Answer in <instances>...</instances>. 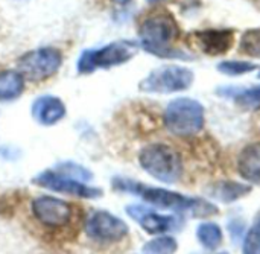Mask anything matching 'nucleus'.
Listing matches in <instances>:
<instances>
[{
    "label": "nucleus",
    "instance_id": "obj_25",
    "mask_svg": "<svg viewBox=\"0 0 260 254\" xmlns=\"http://www.w3.org/2000/svg\"><path fill=\"white\" fill-rule=\"evenodd\" d=\"M149 3H157V2H161V0H148Z\"/></svg>",
    "mask_w": 260,
    "mask_h": 254
},
{
    "label": "nucleus",
    "instance_id": "obj_15",
    "mask_svg": "<svg viewBox=\"0 0 260 254\" xmlns=\"http://www.w3.org/2000/svg\"><path fill=\"white\" fill-rule=\"evenodd\" d=\"M26 78L18 70H2L0 72V102L17 101L23 93Z\"/></svg>",
    "mask_w": 260,
    "mask_h": 254
},
{
    "label": "nucleus",
    "instance_id": "obj_14",
    "mask_svg": "<svg viewBox=\"0 0 260 254\" xmlns=\"http://www.w3.org/2000/svg\"><path fill=\"white\" fill-rule=\"evenodd\" d=\"M238 171L244 180L260 184V143L245 146L238 157Z\"/></svg>",
    "mask_w": 260,
    "mask_h": 254
},
{
    "label": "nucleus",
    "instance_id": "obj_26",
    "mask_svg": "<svg viewBox=\"0 0 260 254\" xmlns=\"http://www.w3.org/2000/svg\"><path fill=\"white\" fill-rule=\"evenodd\" d=\"M219 254H229V253H219Z\"/></svg>",
    "mask_w": 260,
    "mask_h": 254
},
{
    "label": "nucleus",
    "instance_id": "obj_21",
    "mask_svg": "<svg viewBox=\"0 0 260 254\" xmlns=\"http://www.w3.org/2000/svg\"><path fill=\"white\" fill-rule=\"evenodd\" d=\"M56 169L61 171V172H66V174H69V175H72V177H75V178H78L81 181H85V183H88L93 178V174L87 168H84V166H81V165H78L75 162L58 163Z\"/></svg>",
    "mask_w": 260,
    "mask_h": 254
},
{
    "label": "nucleus",
    "instance_id": "obj_19",
    "mask_svg": "<svg viewBox=\"0 0 260 254\" xmlns=\"http://www.w3.org/2000/svg\"><path fill=\"white\" fill-rule=\"evenodd\" d=\"M239 49L242 53H245L248 56L260 58V29L247 30L241 38Z\"/></svg>",
    "mask_w": 260,
    "mask_h": 254
},
{
    "label": "nucleus",
    "instance_id": "obj_23",
    "mask_svg": "<svg viewBox=\"0 0 260 254\" xmlns=\"http://www.w3.org/2000/svg\"><path fill=\"white\" fill-rule=\"evenodd\" d=\"M233 98L244 105H257L260 104V85L250 88H238L233 93Z\"/></svg>",
    "mask_w": 260,
    "mask_h": 254
},
{
    "label": "nucleus",
    "instance_id": "obj_10",
    "mask_svg": "<svg viewBox=\"0 0 260 254\" xmlns=\"http://www.w3.org/2000/svg\"><path fill=\"white\" fill-rule=\"evenodd\" d=\"M30 212L34 218L47 229L67 227L73 219V206L66 200L41 195L32 200Z\"/></svg>",
    "mask_w": 260,
    "mask_h": 254
},
{
    "label": "nucleus",
    "instance_id": "obj_24",
    "mask_svg": "<svg viewBox=\"0 0 260 254\" xmlns=\"http://www.w3.org/2000/svg\"><path fill=\"white\" fill-rule=\"evenodd\" d=\"M111 2H114L116 5H126V3H129L131 0H111Z\"/></svg>",
    "mask_w": 260,
    "mask_h": 254
},
{
    "label": "nucleus",
    "instance_id": "obj_11",
    "mask_svg": "<svg viewBox=\"0 0 260 254\" xmlns=\"http://www.w3.org/2000/svg\"><path fill=\"white\" fill-rule=\"evenodd\" d=\"M125 212L149 235H163L180 227V219L177 216L161 215L140 204H129L126 206Z\"/></svg>",
    "mask_w": 260,
    "mask_h": 254
},
{
    "label": "nucleus",
    "instance_id": "obj_2",
    "mask_svg": "<svg viewBox=\"0 0 260 254\" xmlns=\"http://www.w3.org/2000/svg\"><path fill=\"white\" fill-rule=\"evenodd\" d=\"M140 46L160 58H178V59H187L189 55L183 53L181 50L174 49L171 44L178 37V24L175 18L171 14H155L148 17L140 29Z\"/></svg>",
    "mask_w": 260,
    "mask_h": 254
},
{
    "label": "nucleus",
    "instance_id": "obj_12",
    "mask_svg": "<svg viewBox=\"0 0 260 254\" xmlns=\"http://www.w3.org/2000/svg\"><path fill=\"white\" fill-rule=\"evenodd\" d=\"M66 114L67 107L64 101L53 94L38 96L30 105V116L41 126H53L59 123Z\"/></svg>",
    "mask_w": 260,
    "mask_h": 254
},
{
    "label": "nucleus",
    "instance_id": "obj_9",
    "mask_svg": "<svg viewBox=\"0 0 260 254\" xmlns=\"http://www.w3.org/2000/svg\"><path fill=\"white\" fill-rule=\"evenodd\" d=\"M84 230L87 238H90L96 244H117L123 241L128 233V224L107 210H94L91 212L84 224Z\"/></svg>",
    "mask_w": 260,
    "mask_h": 254
},
{
    "label": "nucleus",
    "instance_id": "obj_13",
    "mask_svg": "<svg viewBox=\"0 0 260 254\" xmlns=\"http://www.w3.org/2000/svg\"><path fill=\"white\" fill-rule=\"evenodd\" d=\"M235 41V35L230 29H209L195 34L197 46L207 55L225 53Z\"/></svg>",
    "mask_w": 260,
    "mask_h": 254
},
{
    "label": "nucleus",
    "instance_id": "obj_17",
    "mask_svg": "<svg viewBox=\"0 0 260 254\" xmlns=\"http://www.w3.org/2000/svg\"><path fill=\"white\" fill-rule=\"evenodd\" d=\"M200 244L207 250H216L222 244V230L215 223H201L197 229Z\"/></svg>",
    "mask_w": 260,
    "mask_h": 254
},
{
    "label": "nucleus",
    "instance_id": "obj_20",
    "mask_svg": "<svg viewBox=\"0 0 260 254\" xmlns=\"http://www.w3.org/2000/svg\"><path fill=\"white\" fill-rule=\"evenodd\" d=\"M257 66L253 62H247V61H235V59H229V61H222L218 64V70L224 75L229 76H241L244 73H250L253 70H256Z\"/></svg>",
    "mask_w": 260,
    "mask_h": 254
},
{
    "label": "nucleus",
    "instance_id": "obj_3",
    "mask_svg": "<svg viewBox=\"0 0 260 254\" xmlns=\"http://www.w3.org/2000/svg\"><path fill=\"white\" fill-rule=\"evenodd\" d=\"M139 44L131 40H119L98 49H87L81 53L76 70L79 75H91L96 70L113 69L133 59Z\"/></svg>",
    "mask_w": 260,
    "mask_h": 254
},
{
    "label": "nucleus",
    "instance_id": "obj_22",
    "mask_svg": "<svg viewBox=\"0 0 260 254\" xmlns=\"http://www.w3.org/2000/svg\"><path fill=\"white\" fill-rule=\"evenodd\" d=\"M244 254H260V218L244 239Z\"/></svg>",
    "mask_w": 260,
    "mask_h": 254
},
{
    "label": "nucleus",
    "instance_id": "obj_7",
    "mask_svg": "<svg viewBox=\"0 0 260 254\" xmlns=\"http://www.w3.org/2000/svg\"><path fill=\"white\" fill-rule=\"evenodd\" d=\"M32 183L38 187H43V189H47L61 195H69V197H76V198H84V200H96L104 195V190L101 187L90 186L88 183L81 181L58 169H47V171L37 174L32 178Z\"/></svg>",
    "mask_w": 260,
    "mask_h": 254
},
{
    "label": "nucleus",
    "instance_id": "obj_8",
    "mask_svg": "<svg viewBox=\"0 0 260 254\" xmlns=\"http://www.w3.org/2000/svg\"><path fill=\"white\" fill-rule=\"evenodd\" d=\"M18 72L30 81H44L62 66V53L56 47H40L21 55L17 61Z\"/></svg>",
    "mask_w": 260,
    "mask_h": 254
},
{
    "label": "nucleus",
    "instance_id": "obj_16",
    "mask_svg": "<svg viewBox=\"0 0 260 254\" xmlns=\"http://www.w3.org/2000/svg\"><path fill=\"white\" fill-rule=\"evenodd\" d=\"M251 192V187L248 184L236 183V181H221L212 186L210 194L213 198L222 201V203H233L239 198H244Z\"/></svg>",
    "mask_w": 260,
    "mask_h": 254
},
{
    "label": "nucleus",
    "instance_id": "obj_4",
    "mask_svg": "<svg viewBox=\"0 0 260 254\" xmlns=\"http://www.w3.org/2000/svg\"><path fill=\"white\" fill-rule=\"evenodd\" d=\"M142 169L161 183H177L183 175V162L180 154L169 145L152 143L139 154Z\"/></svg>",
    "mask_w": 260,
    "mask_h": 254
},
{
    "label": "nucleus",
    "instance_id": "obj_5",
    "mask_svg": "<svg viewBox=\"0 0 260 254\" xmlns=\"http://www.w3.org/2000/svg\"><path fill=\"white\" fill-rule=\"evenodd\" d=\"M165 126L180 137L195 136L204 126V107L192 98H177L165 110Z\"/></svg>",
    "mask_w": 260,
    "mask_h": 254
},
{
    "label": "nucleus",
    "instance_id": "obj_18",
    "mask_svg": "<svg viewBox=\"0 0 260 254\" xmlns=\"http://www.w3.org/2000/svg\"><path fill=\"white\" fill-rule=\"evenodd\" d=\"M178 244L172 236H158L146 242L143 247V254H175Z\"/></svg>",
    "mask_w": 260,
    "mask_h": 254
},
{
    "label": "nucleus",
    "instance_id": "obj_1",
    "mask_svg": "<svg viewBox=\"0 0 260 254\" xmlns=\"http://www.w3.org/2000/svg\"><path fill=\"white\" fill-rule=\"evenodd\" d=\"M111 186L117 192L140 197L145 203L158 209H166V210H172L177 213H190L192 216H200V218L212 216L218 213L216 206H213L212 203L203 198L186 197L183 194H178L165 187L146 186L145 183H140L131 178L114 177L111 181Z\"/></svg>",
    "mask_w": 260,
    "mask_h": 254
},
{
    "label": "nucleus",
    "instance_id": "obj_6",
    "mask_svg": "<svg viewBox=\"0 0 260 254\" xmlns=\"http://www.w3.org/2000/svg\"><path fill=\"white\" fill-rule=\"evenodd\" d=\"M193 72L187 67L168 64L149 72L139 84L140 91L154 94H171L187 90L193 82Z\"/></svg>",
    "mask_w": 260,
    "mask_h": 254
}]
</instances>
